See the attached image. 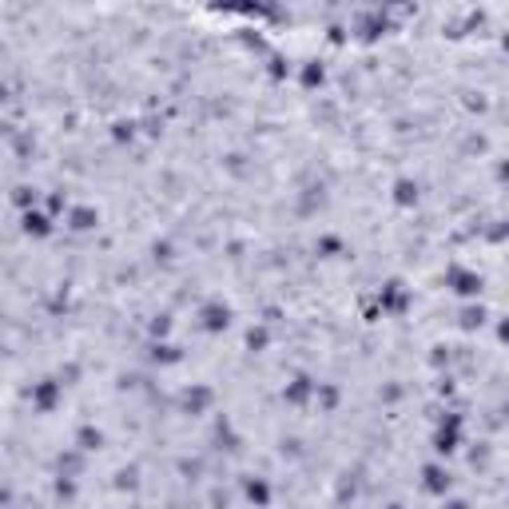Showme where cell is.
Listing matches in <instances>:
<instances>
[{
  "label": "cell",
  "instance_id": "cell-1",
  "mask_svg": "<svg viewBox=\"0 0 509 509\" xmlns=\"http://www.w3.org/2000/svg\"><path fill=\"white\" fill-rule=\"evenodd\" d=\"M56 398H60V386H56V382H40L36 390H32V402H36L40 410H52V406H56Z\"/></svg>",
  "mask_w": 509,
  "mask_h": 509
},
{
  "label": "cell",
  "instance_id": "cell-2",
  "mask_svg": "<svg viewBox=\"0 0 509 509\" xmlns=\"http://www.w3.org/2000/svg\"><path fill=\"white\" fill-rule=\"evenodd\" d=\"M227 319H231V311H227V307H219V302L203 307V326H207V330H223Z\"/></svg>",
  "mask_w": 509,
  "mask_h": 509
},
{
  "label": "cell",
  "instance_id": "cell-3",
  "mask_svg": "<svg viewBox=\"0 0 509 509\" xmlns=\"http://www.w3.org/2000/svg\"><path fill=\"white\" fill-rule=\"evenodd\" d=\"M449 279H454V291H458V295H473V291H477V286H482V279H477V274H466V271H454L449 274Z\"/></svg>",
  "mask_w": 509,
  "mask_h": 509
},
{
  "label": "cell",
  "instance_id": "cell-4",
  "mask_svg": "<svg viewBox=\"0 0 509 509\" xmlns=\"http://www.w3.org/2000/svg\"><path fill=\"white\" fill-rule=\"evenodd\" d=\"M426 489H430V494H442V489H449V477L438 470V466H430V470H426Z\"/></svg>",
  "mask_w": 509,
  "mask_h": 509
},
{
  "label": "cell",
  "instance_id": "cell-5",
  "mask_svg": "<svg viewBox=\"0 0 509 509\" xmlns=\"http://www.w3.org/2000/svg\"><path fill=\"white\" fill-rule=\"evenodd\" d=\"M247 497L255 501V505H267V501H271V489H267V482L255 477V482H247Z\"/></svg>",
  "mask_w": 509,
  "mask_h": 509
},
{
  "label": "cell",
  "instance_id": "cell-6",
  "mask_svg": "<svg viewBox=\"0 0 509 509\" xmlns=\"http://www.w3.org/2000/svg\"><path fill=\"white\" fill-rule=\"evenodd\" d=\"M207 402H211V390H187V394H183V406H187V410H203Z\"/></svg>",
  "mask_w": 509,
  "mask_h": 509
},
{
  "label": "cell",
  "instance_id": "cell-7",
  "mask_svg": "<svg viewBox=\"0 0 509 509\" xmlns=\"http://www.w3.org/2000/svg\"><path fill=\"white\" fill-rule=\"evenodd\" d=\"M25 227H28V231H36V235H48V231H52L48 219H44L40 211H28V215H25Z\"/></svg>",
  "mask_w": 509,
  "mask_h": 509
},
{
  "label": "cell",
  "instance_id": "cell-8",
  "mask_svg": "<svg viewBox=\"0 0 509 509\" xmlns=\"http://www.w3.org/2000/svg\"><path fill=\"white\" fill-rule=\"evenodd\" d=\"M92 223H96V211H88V207H76V211H72V227H76V231H88Z\"/></svg>",
  "mask_w": 509,
  "mask_h": 509
},
{
  "label": "cell",
  "instance_id": "cell-9",
  "mask_svg": "<svg viewBox=\"0 0 509 509\" xmlns=\"http://www.w3.org/2000/svg\"><path fill=\"white\" fill-rule=\"evenodd\" d=\"M99 442H104V438H99V430H92V426H84V430H80V449H96Z\"/></svg>",
  "mask_w": 509,
  "mask_h": 509
},
{
  "label": "cell",
  "instance_id": "cell-10",
  "mask_svg": "<svg viewBox=\"0 0 509 509\" xmlns=\"http://www.w3.org/2000/svg\"><path fill=\"white\" fill-rule=\"evenodd\" d=\"M307 394H311V382H307V378H298V382L286 390V398H291V402H302Z\"/></svg>",
  "mask_w": 509,
  "mask_h": 509
},
{
  "label": "cell",
  "instance_id": "cell-11",
  "mask_svg": "<svg viewBox=\"0 0 509 509\" xmlns=\"http://www.w3.org/2000/svg\"><path fill=\"white\" fill-rule=\"evenodd\" d=\"M414 199H418V187L402 179V183H398V203H414Z\"/></svg>",
  "mask_w": 509,
  "mask_h": 509
},
{
  "label": "cell",
  "instance_id": "cell-12",
  "mask_svg": "<svg viewBox=\"0 0 509 509\" xmlns=\"http://www.w3.org/2000/svg\"><path fill=\"white\" fill-rule=\"evenodd\" d=\"M247 347H251V350L267 347V330H251V335H247Z\"/></svg>",
  "mask_w": 509,
  "mask_h": 509
},
{
  "label": "cell",
  "instance_id": "cell-13",
  "mask_svg": "<svg viewBox=\"0 0 509 509\" xmlns=\"http://www.w3.org/2000/svg\"><path fill=\"white\" fill-rule=\"evenodd\" d=\"M302 80H307V84H323V68H307V72H302Z\"/></svg>",
  "mask_w": 509,
  "mask_h": 509
},
{
  "label": "cell",
  "instance_id": "cell-14",
  "mask_svg": "<svg viewBox=\"0 0 509 509\" xmlns=\"http://www.w3.org/2000/svg\"><path fill=\"white\" fill-rule=\"evenodd\" d=\"M461 323H466V326H477V323H482V307H477V311H466V319H461Z\"/></svg>",
  "mask_w": 509,
  "mask_h": 509
},
{
  "label": "cell",
  "instance_id": "cell-15",
  "mask_svg": "<svg viewBox=\"0 0 509 509\" xmlns=\"http://www.w3.org/2000/svg\"><path fill=\"white\" fill-rule=\"evenodd\" d=\"M449 509H466V505H461V501H458V505H449Z\"/></svg>",
  "mask_w": 509,
  "mask_h": 509
}]
</instances>
